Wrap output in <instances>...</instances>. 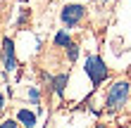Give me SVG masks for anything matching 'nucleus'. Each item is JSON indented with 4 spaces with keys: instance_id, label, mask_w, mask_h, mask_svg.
<instances>
[{
    "instance_id": "obj_1",
    "label": "nucleus",
    "mask_w": 131,
    "mask_h": 128,
    "mask_svg": "<svg viewBox=\"0 0 131 128\" xmlns=\"http://www.w3.org/2000/svg\"><path fill=\"white\" fill-rule=\"evenodd\" d=\"M126 97H129V83L126 81H117V83H112L110 90H107V109L114 111V109H119V107H124V102H126Z\"/></svg>"
},
{
    "instance_id": "obj_2",
    "label": "nucleus",
    "mask_w": 131,
    "mask_h": 128,
    "mask_svg": "<svg viewBox=\"0 0 131 128\" xmlns=\"http://www.w3.org/2000/svg\"><path fill=\"white\" fill-rule=\"evenodd\" d=\"M83 71L88 74V78H91V83H93V86H100L107 78V66L103 62V57H98V55L86 57V66H83Z\"/></svg>"
},
{
    "instance_id": "obj_3",
    "label": "nucleus",
    "mask_w": 131,
    "mask_h": 128,
    "mask_svg": "<svg viewBox=\"0 0 131 128\" xmlns=\"http://www.w3.org/2000/svg\"><path fill=\"white\" fill-rule=\"evenodd\" d=\"M83 14H86V7L83 5H67V7H62V12H60V19H62V24L67 29H72V26H76L83 19Z\"/></svg>"
},
{
    "instance_id": "obj_4",
    "label": "nucleus",
    "mask_w": 131,
    "mask_h": 128,
    "mask_svg": "<svg viewBox=\"0 0 131 128\" xmlns=\"http://www.w3.org/2000/svg\"><path fill=\"white\" fill-rule=\"evenodd\" d=\"M3 66H5V71H14L17 69V57H14V43L12 38H3Z\"/></svg>"
},
{
    "instance_id": "obj_5",
    "label": "nucleus",
    "mask_w": 131,
    "mask_h": 128,
    "mask_svg": "<svg viewBox=\"0 0 131 128\" xmlns=\"http://www.w3.org/2000/svg\"><path fill=\"white\" fill-rule=\"evenodd\" d=\"M17 121L24 123L26 128H34L36 126V114H34V111H29V109H19L17 111Z\"/></svg>"
},
{
    "instance_id": "obj_6",
    "label": "nucleus",
    "mask_w": 131,
    "mask_h": 128,
    "mask_svg": "<svg viewBox=\"0 0 131 128\" xmlns=\"http://www.w3.org/2000/svg\"><path fill=\"white\" fill-rule=\"evenodd\" d=\"M64 86H67V74H60V76L52 78V90H55L57 95L64 93Z\"/></svg>"
},
{
    "instance_id": "obj_7",
    "label": "nucleus",
    "mask_w": 131,
    "mask_h": 128,
    "mask_svg": "<svg viewBox=\"0 0 131 128\" xmlns=\"http://www.w3.org/2000/svg\"><path fill=\"white\" fill-rule=\"evenodd\" d=\"M69 43H72V38H69L67 31H60V33L55 36V45H57V48H67Z\"/></svg>"
},
{
    "instance_id": "obj_8",
    "label": "nucleus",
    "mask_w": 131,
    "mask_h": 128,
    "mask_svg": "<svg viewBox=\"0 0 131 128\" xmlns=\"http://www.w3.org/2000/svg\"><path fill=\"white\" fill-rule=\"evenodd\" d=\"M67 48H69V59H72V62H74V59H76V57H79V48H76V45H74V43H69V45H67Z\"/></svg>"
},
{
    "instance_id": "obj_9",
    "label": "nucleus",
    "mask_w": 131,
    "mask_h": 128,
    "mask_svg": "<svg viewBox=\"0 0 131 128\" xmlns=\"http://www.w3.org/2000/svg\"><path fill=\"white\" fill-rule=\"evenodd\" d=\"M29 100H31L34 104H38V100H41V93H38L36 88H31V90H29Z\"/></svg>"
},
{
    "instance_id": "obj_10",
    "label": "nucleus",
    "mask_w": 131,
    "mask_h": 128,
    "mask_svg": "<svg viewBox=\"0 0 131 128\" xmlns=\"http://www.w3.org/2000/svg\"><path fill=\"white\" fill-rule=\"evenodd\" d=\"M0 128H19V126H17V121L7 119V121H3V123H0Z\"/></svg>"
},
{
    "instance_id": "obj_11",
    "label": "nucleus",
    "mask_w": 131,
    "mask_h": 128,
    "mask_svg": "<svg viewBox=\"0 0 131 128\" xmlns=\"http://www.w3.org/2000/svg\"><path fill=\"white\" fill-rule=\"evenodd\" d=\"M5 107V97H3V93H0V109Z\"/></svg>"
},
{
    "instance_id": "obj_12",
    "label": "nucleus",
    "mask_w": 131,
    "mask_h": 128,
    "mask_svg": "<svg viewBox=\"0 0 131 128\" xmlns=\"http://www.w3.org/2000/svg\"><path fill=\"white\" fill-rule=\"evenodd\" d=\"M98 128H105V126H98Z\"/></svg>"
}]
</instances>
